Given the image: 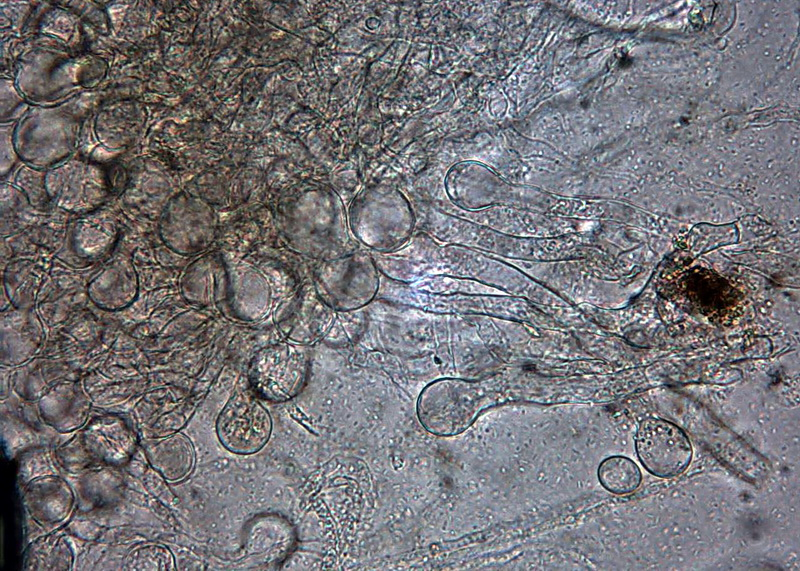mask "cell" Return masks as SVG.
I'll list each match as a JSON object with an SVG mask.
<instances>
[{
  "label": "cell",
  "instance_id": "obj_1",
  "mask_svg": "<svg viewBox=\"0 0 800 571\" xmlns=\"http://www.w3.org/2000/svg\"><path fill=\"white\" fill-rule=\"evenodd\" d=\"M635 449L644 468L660 478L683 473L692 458L687 434L673 422L661 418H647L640 423Z\"/></svg>",
  "mask_w": 800,
  "mask_h": 571
},
{
  "label": "cell",
  "instance_id": "obj_2",
  "mask_svg": "<svg viewBox=\"0 0 800 571\" xmlns=\"http://www.w3.org/2000/svg\"><path fill=\"white\" fill-rule=\"evenodd\" d=\"M308 372V357L303 349L276 345L260 351L250 369L256 393L273 402L295 397L303 388Z\"/></svg>",
  "mask_w": 800,
  "mask_h": 571
},
{
  "label": "cell",
  "instance_id": "obj_3",
  "mask_svg": "<svg viewBox=\"0 0 800 571\" xmlns=\"http://www.w3.org/2000/svg\"><path fill=\"white\" fill-rule=\"evenodd\" d=\"M221 444L238 455H252L268 443L272 419L268 410L253 396L238 394L222 409L216 423Z\"/></svg>",
  "mask_w": 800,
  "mask_h": 571
},
{
  "label": "cell",
  "instance_id": "obj_4",
  "mask_svg": "<svg viewBox=\"0 0 800 571\" xmlns=\"http://www.w3.org/2000/svg\"><path fill=\"white\" fill-rule=\"evenodd\" d=\"M453 391V388L430 387L419 397L417 416L421 425L430 433L450 437L465 431L486 408L477 395Z\"/></svg>",
  "mask_w": 800,
  "mask_h": 571
},
{
  "label": "cell",
  "instance_id": "obj_5",
  "mask_svg": "<svg viewBox=\"0 0 800 571\" xmlns=\"http://www.w3.org/2000/svg\"><path fill=\"white\" fill-rule=\"evenodd\" d=\"M44 185L47 195L55 203L74 212L96 208L108 191L104 176L85 168L52 171L46 176Z\"/></svg>",
  "mask_w": 800,
  "mask_h": 571
},
{
  "label": "cell",
  "instance_id": "obj_6",
  "mask_svg": "<svg viewBox=\"0 0 800 571\" xmlns=\"http://www.w3.org/2000/svg\"><path fill=\"white\" fill-rule=\"evenodd\" d=\"M138 288V277L132 262L126 258H117L90 281L87 293L98 308L118 311L135 301Z\"/></svg>",
  "mask_w": 800,
  "mask_h": 571
},
{
  "label": "cell",
  "instance_id": "obj_7",
  "mask_svg": "<svg viewBox=\"0 0 800 571\" xmlns=\"http://www.w3.org/2000/svg\"><path fill=\"white\" fill-rule=\"evenodd\" d=\"M195 206L189 197L177 195L162 215L159 227L161 239L177 254L190 255L201 249L205 240Z\"/></svg>",
  "mask_w": 800,
  "mask_h": 571
},
{
  "label": "cell",
  "instance_id": "obj_8",
  "mask_svg": "<svg viewBox=\"0 0 800 571\" xmlns=\"http://www.w3.org/2000/svg\"><path fill=\"white\" fill-rule=\"evenodd\" d=\"M293 543L290 524L284 519L265 516L251 522L246 533V548L251 556L264 561L276 560Z\"/></svg>",
  "mask_w": 800,
  "mask_h": 571
},
{
  "label": "cell",
  "instance_id": "obj_9",
  "mask_svg": "<svg viewBox=\"0 0 800 571\" xmlns=\"http://www.w3.org/2000/svg\"><path fill=\"white\" fill-rule=\"evenodd\" d=\"M151 464L169 480H181L191 472L195 454L191 441L184 434L153 441L146 446Z\"/></svg>",
  "mask_w": 800,
  "mask_h": 571
},
{
  "label": "cell",
  "instance_id": "obj_10",
  "mask_svg": "<svg viewBox=\"0 0 800 571\" xmlns=\"http://www.w3.org/2000/svg\"><path fill=\"white\" fill-rule=\"evenodd\" d=\"M598 479L609 492L617 495L635 491L642 480L638 465L630 458L616 455L604 459L598 467Z\"/></svg>",
  "mask_w": 800,
  "mask_h": 571
},
{
  "label": "cell",
  "instance_id": "obj_11",
  "mask_svg": "<svg viewBox=\"0 0 800 571\" xmlns=\"http://www.w3.org/2000/svg\"><path fill=\"white\" fill-rule=\"evenodd\" d=\"M116 239L113 227L104 225H85L75 230L72 247L82 258H98L107 253Z\"/></svg>",
  "mask_w": 800,
  "mask_h": 571
}]
</instances>
